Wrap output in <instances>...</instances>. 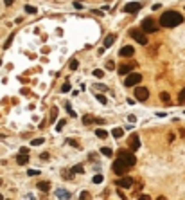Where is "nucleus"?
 Listing matches in <instances>:
<instances>
[{
    "instance_id": "obj_1",
    "label": "nucleus",
    "mask_w": 185,
    "mask_h": 200,
    "mask_svg": "<svg viewBox=\"0 0 185 200\" xmlns=\"http://www.w3.org/2000/svg\"><path fill=\"white\" fill-rule=\"evenodd\" d=\"M183 22V16L178 11H166L160 16V25L163 27H176Z\"/></svg>"
},
{
    "instance_id": "obj_2",
    "label": "nucleus",
    "mask_w": 185,
    "mask_h": 200,
    "mask_svg": "<svg viewBox=\"0 0 185 200\" xmlns=\"http://www.w3.org/2000/svg\"><path fill=\"white\" fill-rule=\"evenodd\" d=\"M144 33H146L144 29H142V31H140V29H131V31H129V36H131L133 40H137L140 45H146V44H147V36L144 34Z\"/></svg>"
},
{
    "instance_id": "obj_3",
    "label": "nucleus",
    "mask_w": 185,
    "mask_h": 200,
    "mask_svg": "<svg viewBox=\"0 0 185 200\" xmlns=\"http://www.w3.org/2000/svg\"><path fill=\"white\" fill-rule=\"evenodd\" d=\"M111 170H113V173H117V175H126V173H128V170H129V166H128L124 161H120L119 157H117V161L113 162Z\"/></svg>"
},
{
    "instance_id": "obj_4",
    "label": "nucleus",
    "mask_w": 185,
    "mask_h": 200,
    "mask_svg": "<svg viewBox=\"0 0 185 200\" xmlns=\"http://www.w3.org/2000/svg\"><path fill=\"white\" fill-rule=\"evenodd\" d=\"M142 29L146 31V33H155V31H158V24L151 16H147V18L142 20Z\"/></svg>"
},
{
    "instance_id": "obj_5",
    "label": "nucleus",
    "mask_w": 185,
    "mask_h": 200,
    "mask_svg": "<svg viewBox=\"0 0 185 200\" xmlns=\"http://www.w3.org/2000/svg\"><path fill=\"white\" fill-rule=\"evenodd\" d=\"M117 157H119L120 161H124L129 168L137 164V157L133 155V153H129V152H124V150H122V152H119V155H117Z\"/></svg>"
},
{
    "instance_id": "obj_6",
    "label": "nucleus",
    "mask_w": 185,
    "mask_h": 200,
    "mask_svg": "<svg viewBox=\"0 0 185 200\" xmlns=\"http://www.w3.org/2000/svg\"><path fill=\"white\" fill-rule=\"evenodd\" d=\"M140 81H142V76L138 74V72H129L124 83H126V87H135V85H138Z\"/></svg>"
},
{
    "instance_id": "obj_7",
    "label": "nucleus",
    "mask_w": 185,
    "mask_h": 200,
    "mask_svg": "<svg viewBox=\"0 0 185 200\" xmlns=\"http://www.w3.org/2000/svg\"><path fill=\"white\" fill-rule=\"evenodd\" d=\"M147 98H149V90L147 88H144V87L135 88V99L137 101H147Z\"/></svg>"
},
{
    "instance_id": "obj_8",
    "label": "nucleus",
    "mask_w": 185,
    "mask_h": 200,
    "mask_svg": "<svg viewBox=\"0 0 185 200\" xmlns=\"http://www.w3.org/2000/svg\"><path fill=\"white\" fill-rule=\"evenodd\" d=\"M137 63H124V65H120L119 67V74H122V76H126V74H129V72L133 70V67H135Z\"/></svg>"
},
{
    "instance_id": "obj_9",
    "label": "nucleus",
    "mask_w": 185,
    "mask_h": 200,
    "mask_svg": "<svg viewBox=\"0 0 185 200\" xmlns=\"http://www.w3.org/2000/svg\"><path fill=\"white\" fill-rule=\"evenodd\" d=\"M140 7H142V6H140L138 2H129V4L124 6V11H126V13H137V11H140Z\"/></svg>"
},
{
    "instance_id": "obj_10",
    "label": "nucleus",
    "mask_w": 185,
    "mask_h": 200,
    "mask_svg": "<svg viewBox=\"0 0 185 200\" xmlns=\"http://www.w3.org/2000/svg\"><path fill=\"white\" fill-rule=\"evenodd\" d=\"M129 148H131V152H135V150L140 148V139H138V135H137V133H133V135H131V139H129Z\"/></svg>"
},
{
    "instance_id": "obj_11",
    "label": "nucleus",
    "mask_w": 185,
    "mask_h": 200,
    "mask_svg": "<svg viewBox=\"0 0 185 200\" xmlns=\"http://www.w3.org/2000/svg\"><path fill=\"white\" fill-rule=\"evenodd\" d=\"M119 54H120L122 58H129V56H133V54H135V49H133L131 45H124V47L120 49V52H119Z\"/></svg>"
},
{
    "instance_id": "obj_12",
    "label": "nucleus",
    "mask_w": 185,
    "mask_h": 200,
    "mask_svg": "<svg viewBox=\"0 0 185 200\" xmlns=\"http://www.w3.org/2000/svg\"><path fill=\"white\" fill-rule=\"evenodd\" d=\"M117 186L119 187H131L133 186V178L131 177H124V178H120V180H117Z\"/></svg>"
},
{
    "instance_id": "obj_13",
    "label": "nucleus",
    "mask_w": 185,
    "mask_h": 200,
    "mask_svg": "<svg viewBox=\"0 0 185 200\" xmlns=\"http://www.w3.org/2000/svg\"><path fill=\"white\" fill-rule=\"evenodd\" d=\"M56 196H58V198H63V200H68V198H72V195L67 191V189H58V191H56Z\"/></svg>"
},
{
    "instance_id": "obj_14",
    "label": "nucleus",
    "mask_w": 185,
    "mask_h": 200,
    "mask_svg": "<svg viewBox=\"0 0 185 200\" xmlns=\"http://www.w3.org/2000/svg\"><path fill=\"white\" fill-rule=\"evenodd\" d=\"M29 162V153H20L16 157V164H27Z\"/></svg>"
},
{
    "instance_id": "obj_15",
    "label": "nucleus",
    "mask_w": 185,
    "mask_h": 200,
    "mask_svg": "<svg viewBox=\"0 0 185 200\" xmlns=\"http://www.w3.org/2000/svg\"><path fill=\"white\" fill-rule=\"evenodd\" d=\"M111 135H113L115 139H120L122 135H124V130H122V128H113V130H111Z\"/></svg>"
},
{
    "instance_id": "obj_16",
    "label": "nucleus",
    "mask_w": 185,
    "mask_h": 200,
    "mask_svg": "<svg viewBox=\"0 0 185 200\" xmlns=\"http://www.w3.org/2000/svg\"><path fill=\"white\" fill-rule=\"evenodd\" d=\"M38 189H40V191H45V193H47L49 189H50V184H49V182H43V180H42V182H38Z\"/></svg>"
},
{
    "instance_id": "obj_17",
    "label": "nucleus",
    "mask_w": 185,
    "mask_h": 200,
    "mask_svg": "<svg viewBox=\"0 0 185 200\" xmlns=\"http://www.w3.org/2000/svg\"><path fill=\"white\" fill-rule=\"evenodd\" d=\"M115 41V36L113 34H110V36H106V40H104V49H108V47H111V44Z\"/></svg>"
},
{
    "instance_id": "obj_18",
    "label": "nucleus",
    "mask_w": 185,
    "mask_h": 200,
    "mask_svg": "<svg viewBox=\"0 0 185 200\" xmlns=\"http://www.w3.org/2000/svg\"><path fill=\"white\" fill-rule=\"evenodd\" d=\"M95 135H97L99 139H106V137H108V132L102 130V128H99V130H95Z\"/></svg>"
},
{
    "instance_id": "obj_19",
    "label": "nucleus",
    "mask_w": 185,
    "mask_h": 200,
    "mask_svg": "<svg viewBox=\"0 0 185 200\" xmlns=\"http://www.w3.org/2000/svg\"><path fill=\"white\" fill-rule=\"evenodd\" d=\"M160 99L166 101V103H169V101H171V96H169L167 92H160Z\"/></svg>"
},
{
    "instance_id": "obj_20",
    "label": "nucleus",
    "mask_w": 185,
    "mask_h": 200,
    "mask_svg": "<svg viewBox=\"0 0 185 200\" xmlns=\"http://www.w3.org/2000/svg\"><path fill=\"white\" fill-rule=\"evenodd\" d=\"M43 137H38V139H33V141H31V144H33V146H40V144H43Z\"/></svg>"
},
{
    "instance_id": "obj_21",
    "label": "nucleus",
    "mask_w": 185,
    "mask_h": 200,
    "mask_svg": "<svg viewBox=\"0 0 185 200\" xmlns=\"http://www.w3.org/2000/svg\"><path fill=\"white\" fill-rule=\"evenodd\" d=\"M101 153H102V155H106V157H111V155H113L111 148H101Z\"/></svg>"
},
{
    "instance_id": "obj_22",
    "label": "nucleus",
    "mask_w": 185,
    "mask_h": 200,
    "mask_svg": "<svg viewBox=\"0 0 185 200\" xmlns=\"http://www.w3.org/2000/svg\"><path fill=\"white\" fill-rule=\"evenodd\" d=\"M68 67H70V70H76V69L79 67V61H77V60H70V65H68Z\"/></svg>"
},
{
    "instance_id": "obj_23",
    "label": "nucleus",
    "mask_w": 185,
    "mask_h": 200,
    "mask_svg": "<svg viewBox=\"0 0 185 200\" xmlns=\"http://www.w3.org/2000/svg\"><path fill=\"white\" fill-rule=\"evenodd\" d=\"M56 115H58V108L54 107L52 110H50V121H56Z\"/></svg>"
},
{
    "instance_id": "obj_24",
    "label": "nucleus",
    "mask_w": 185,
    "mask_h": 200,
    "mask_svg": "<svg viewBox=\"0 0 185 200\" xmlns=\"http://www.w3.org/2000/svg\"><path fill=\"white\" fill-rule=\"evenodd\" d=\"M85 170H83V166H74L72 168V173H83Z\"/></svg>"
},
{
    "instance_id": "obj_25",
    "label": "nucleus",
    "mask_w": 185,
    "mask_h": 200,
    "mask_svg": "<svg viewBox=\"0 0 185 200\" xmlns=\"http://www.w3.org/2000/svg\"><path fill=\"white\" fill-rule=\"evenodd\" d=\"M95 98H97V101H99V103H102V105H106V103H108V99H106L104 96H101V94H97Z\"/></svg>"
},
{
    "instance_id": "obj_26",
    "label": "nucleus",
    "mask_w": 185,
    "mask_h": 200,
    "mask_svg": "<svg viewBox=\"0 0 185 200\" xmlns=\"http://www.w3.org/2000/svg\"><path fill=\"white\" fill-rule=\"evenodd\" d=\"M94 76H95V78H102V76H104V72H102L101 69H95V70H94Z\"/></svg>"
},
{
    "instance_id": "obj_27",
    "label": "nucleus",
    "mask_w": 185,
    "mask_h": 200,
    "mask_svg": "<svg viewBox=\"0 0 185 200\" xmlns=\"http://www.w3.org/2000/svg\"><path fill=\"white\" fill-rule=\"evenodd\" d=\"M25 11L31 13V15H34V13H36V7H33V6H25Z\"/></svg>"
},
{
    "instance_id": "obj_28",
    "label": "nucleus",
    "mask_w": 185,
    "mask_h": 200,
    "mask_svg": "<svg viewBox=\"0 0 185 200\" xmlns=\"http://www.w3.org/2000/svg\"><path fill=\"white\" fill-rule=\"evenodd\" d=\"M65 108H67V112H68V114L72 115V117H76V112H74V110H72V108H70V105H68V103L65 105Z\"/></svg>"
},
{
    "instance_id": "obj_29",
    "label": "nucleus",
    "mask_w": 185,
    "mask_h": 200,
    "mask_svg": "<svg viewBox=\"0 0 185 200\" xmlns=\"http://www.w3.org/2000/svg\"><path fill=\"white\" fill-rule=\"evenodd\" d=\"M11 41H13V34L9 36L7 40H6V44H4V49H9V45H11Z\"/></svg>"
},
{
    "instance_id": "obj_30",
    "label": "nucleus",
    "mask_w": 185,
    "mask_h": 200,
    "mask_svg": "<svg viewBox=\"0 0 185 200\" xmlns=\"http://www.w3.org/2000/svg\"><path fill=\"white\" fill-rule=\"evenodd\" d=\"M70 90V83L67 81V83H63V87H61V92H68Z\"/></svg>"
},
{
    "instance_id": "obj_31",
    "label": "nucleus",
    "mask_w": 185,
    "mask_h": 200,
    "mask_svg": "<svg viewBox=\"0 0 185 200\" xmlns=\"http://www.w3.org/2000/svg\"><path fill=\"white\" fill-rule=\"evenodd\" d=\"M83 123H85V124H90V123H94V119H92L90 115H85V117H83Z\"/></svg>"
},
{
    "instance_id": "obj_32",
    "label": "nucleus",
    "mask_w": 185,
    "mask_h": 200,
    "mask_svg": "<svg viewBox=\"0 0 185 200\" xmlns=\"http://www.w3.org/2000/svg\"><path fill=\"white\" fill-rule=\"evenodd\" d=\"M102 182V175H95L94 177V184H101Z\"/></svg>"
},
{
    "instance_id": "obj_33",
    "label": "nucleus",
    "mask_w": 185,
    "mask_h": 200,
    "mask_svg": "<svg viewBox=\"0 0 185 200\" xmlns=\"http://www.w3.org/2000/svg\"><path fill=\"white\" fill-rule=\"evenodd\" d=\"M27 175H29V177H36V175H40V171H38V170H29Z\"/></svg>"
},
{
    "instance_id": "obj_34",
    "label": "nucleus",
    "mask_w": 185,
    "mask_h": 200,
    "mask_svg": "<svg viewBox=\"0 0 185 200\" xmlns=\"http://www.w3.org/2000/svg\"><path fill=\"white\" fill-rule=\"evenodd\" d=\"M79 198H81V200H86V198H90V193H88V191H83V193L79 195Z\"/></svg>"
},
{
    "instance_id": "obj_35",
    "label": "nucleus",
    "mask_w": 185,
    "mask_h": 200,
    "mask_svg": "<svg viewBox=\"0 0 185 200\" xmlns=\"http://www.w3.org/2000/svg\"><path fill=\"white\" fill-rule=\"evenodd\" d=\"M178 99H180V103H185V88L180 92V96H178Z\"/></svg>"
},
{
    "instance_id": "obj_36",
    "label": "nucleus",
    "mask_w": 185,
    "mask_h": 200,
    "mask_svg": "<svg viewBox=\"0 0 185 200\" xmlns=\"http://www.w3.org/2000/svg\"><path fill=\"white\" fill-rule=\"evenodd\" d=\"M106 69H108V70H113V69H115L113 61H108V63H106Z\"/></svg>"
},
{
    "instance_id": "obj_37",
    "label": "nucleus",
    "mask_w": 185,
    "mask_h": 200,
    "mask_svg": "<svg viewBox=\"0 0 185 200\" xmlns=\"http://www.w3.org/2000/svg\"><path fill=\"white\" fill-rule=\"evenodd\" d=\"M63 126H65V121H59V123L56 124V130H61V128H63Z\"/></svg>"
},
{
    "instance_id": "obj_38",
    "label": "nucleus",
    "mask_w": 185,
    "mask_h": 200,
    "mask_svg": "<svg viewBox=\"0 0 185 200\" xmlns=\"http://www.w3.org/2000/svg\"><path fill=\"white\" fill-rule=\"evenodd\" d=\"M74 7L76 9H83V4H81V2H74Z\"/></svg>"
},
{
    "instance_id": "obj_39",
    "label": "nucleus",
    "mask_w": 185,
    "mask_h": 200,
    "mask_svg": "<svg viewBox=\"0 0 185 200\" xmlns=\"http://www.w3.org/2000/svg\"><path fill=\"white\" fill-rule=\"evenodd\" d=\"M20 153H29V148H25V146H22V148H20Z\"/></svg>"
},
{
    "instance_id": "obj_40",
    "label": "nucleus",
    "mask_w": 185,
    "mask_h": 200,
    "mask_svg": "<svg viewBox=\"0 0 185 200\" xmlns=\"http://www.w3.org/2000/svg\"><path fill=\"white\" fill-rule=\"evenodd\" d=\"M4 4H6V6H13L15 0H4Z\"/></svg>"
},
{
    "instance_id": "obj_41",
    "label": "nucleus",
    "mask_w": 185,
    "mask_h": 200,
    "mask_svg": "<svg viewBox=\"0 0 185 200\" xmlns=\"http://www.w3.org/2000/svg\"><path fill=\"white\" fill-rule=\"evenodd\" d=\"M94 88H97V90H106V87H104V85H95Z\"/></svg>"
},
{
    "instance_id": "obj_42",
    "label": "nucleus",
    "mask_w": 185,
    "mask_h": 200,
    "mask_svg": "<svg viewBox=\"0 0 185 200\" xmlns=\"http://www.w3.org/2000/svg\"><path fill=\"white\" fill-rule=\"evenodd\" d=\"M128 121H129V123H135V121H137V117H135V115H129Z\"/></svg>"
},
{
    "instance_id": "obj_43",
    "label": "nucleus",
    "mask_w": 185,
    "mask_h": 200,
    "mask_svg": "<svg viewBox=\"0 0 185 200\" xmlns=\"http://www.w3.org/2000/svg\"><path fill=\"white\" fill-rule=\"evenodd\" d=\"M40 159H42V161H47L49 155H47V153H42V155H40Z\"/></svg>"
},
{
    "instance_id": "obj_44",
    "label": "nucleus",
    "mask_w": 185,
    "mask_h": 200,
    "mask_svg": "<svg viewBox=\"0 0 185 200\" xmlns=\"http://www.w3.org/2000/svg\"><path fill=\"white\" fill-rule=\"evenodd\" d=\"M68 144H72V146H77V142H76L74 139H68Z\"/></svg>"
},
{
    "instance_id": "obj_45",
    "label": "nucleus",
    "mask_w": 185,
    "mask_h": 200,
    "mask_svg": "<svg viewBox=\"0 0 185 200\" xmlns=\"http://www.w3.org/2000/svg\"><path fill=\"white\" fill-rule=\"evenodd\" d=\"M0 186H2V178H0Z\"/></svg>"
},
{
    "instance_id": "obj_46",
    "label": "nucleus",
    "mask_w": 185,
    "mask_h": 200,
    "mask_svg": "<svg viewBox=\"0 0 185 200\" xmlns=\"http://www.w3.org/2000/svg\"><path fill=\"white\" fill-rule=\"evenodd\" d=\"M0 198H2V195H0Z\"/></svg>"
}]
</instances>
